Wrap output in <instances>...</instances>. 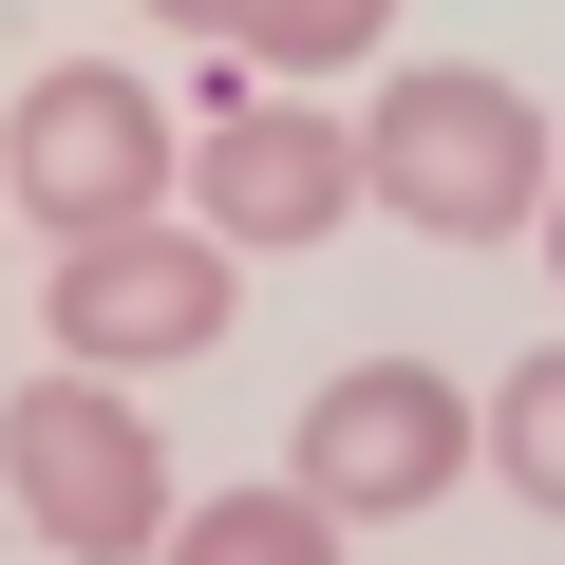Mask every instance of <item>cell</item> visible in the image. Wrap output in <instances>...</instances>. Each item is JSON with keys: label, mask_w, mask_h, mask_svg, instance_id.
<instances>
[{"label": "cell", "mask_w": 565, "mask_h": 565, "mask_svg": "<svg viewBox=\"0 0 565 565\" xmlns=\"http://www.w3.org/2000/svg\"><path fill=\"white\" fill-rule=\"evenodd\" d=\"M0 490H20V527L57 565H151L170 546V452H151L132 377H95V359H57V377L0 396Z\"/></svg>", "instance_id": "6da1fadb"}, {"label": "cell", "mask_w": 565, "mask_h": 565, "mask_svg": "<svg viewBox=\"0 0 565 565\" xmlns=\"http://www.w3.org/2000/svg\"><path fill=\"white\" fill-rule=\"evenodd\" d=\"M546 114L509 95V76H396L377 114H359V207H396V226H434V245H509L527 207H546Z\"/></svg>", "instance_id": "7a4b0ae2"}, {"label": "cell", "mask_w": 565, "mask_h": 565, "mask_svg": "<svg viewBox=\"0 0 565 565\" xmlns=\"http://www.w3.org/2000/svg\"><path fill=\"white\" fill-rule=\"evenodd\" d=\"M170 114H151V76H114V57H57L20 114H0V207H39L57 245H95V226H151L170 207Z\"/></svg>", "instance_id": "3957f363"}, {"label": "cell", "mask_w": 565, "mask_h": 565, "mask_svg": "<svg viewBox=\"0 0 565 565\" xmlns=\"http://www.w3.org/2000/svg\"><path fill=\"white\" fill-rule=\"evenodd\" d=\"M226 264L245 245H207V226H95V245H57V302H39V340L57 359H95V377H170V359H207L226 340Z\"/></svg>", "instance_id": "277c9868"}, {"label": "cell", "mask_w": 565, "mask_h": 565, "mask_svg": "<svg viewBox=\"0 0 565 565\" xmlns=\"http://www.w3.org/2000/svg\"><path fill=\"white\" fill-rule=\"evenodd\" d=\"M452 452H471L452 377H434V359H359V377H321V396H302V452H282V471H302L340 527H396V509H434V490H452Z\"/></svg>", "instance_id": "5b68a950"}, {"label": "cell", "mask_w": 565, "mask_h": 565, "mask_svg": "<svg viewBox=\"0 0 565 565\" xmlns=\"http://www.w3.org/2000/svg\"><path fill=\"white\" fill-rule=\"evenodd\" d=\"M340 207H359V132L302 114V95H226L189 132V226L207 245H321Z\"/></svg>", "instance_id": "8992f818"}, {"label": "cell", "mask_w": 565, "mask_h": 565, "mask_svg": "<svg viewBox=\"0 0 565 565\" xmlns=\"http://www.w3.org/2000/svg\"><path fill=\"white\" fill-rule=\"evenodd\" d=\"M151 565H340V509L282 471V490H189Z\"/></svg>", "instance_id": "52a82bcc"}, {"label": "cell", "mask_w": 565, "mask_h": 565, "mask_svg": "<svg viewBox=\"0 0 565 565\" xmlns=\"http://www.w3.org/2000/svg\"><path fill=\"white\" fill-rule=\"evenodd\" d=\"M377 39H396V0H226V57L245 76H340Z\"/></svg>", "instance_id": "ba28073f"}, {"label": "cell", "mask_w": 565, "mask_h": 565, "mask_svg": "<svg viewBox=\"0 0 565 565\" xmlns=\"http://www.w3.org/2000/svg\"><path fill=\"white\" fill-rule=\"evenodd\" d=\"M490 471H509L527 509H565V340H546V359L490 396Z\"/></svg>", "instance_id": "9c48e42d"}, {"label": "cell", "mask_w": 565, "mask_h": 565, "mask_svg": "<svg viewBox=\"0 0 565 565\" xmlns=\"http://www.w3.org/2000/svg\"><path fill=\"white\" fill-rule=\"evenodd\" d=\"M151 20H170V39H226V0H151Z\"/></svg>", "instance_id": "30bf717a"}, {"label": "cell", "mask_w": 565, "mask_h": 565, "mask_svg": "<svg viewBox=\"0 0 565 565\" xmlns=\"http://www.w3.org/2000/svg\"><path fill=\"white\" fill-rule=\"evenodd\" d=\"M527 226H546V264H565V170H546V207H527Z\"/></svg>", "instance_id": "8fae6325"}]
</instances>
